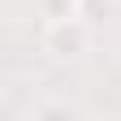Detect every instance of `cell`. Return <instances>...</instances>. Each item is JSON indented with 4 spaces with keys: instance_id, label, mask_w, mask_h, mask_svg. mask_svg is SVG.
<instances>
[{
    "instance_id": "1",
    "label": "cell",
    "mask_w": 121,
    "mask_h": 121,
    "mask_svg": "<svg viewBox=\"0 0 121 121\" xmlns=\"http://www.w3.org/2000/svg\"><path fill=\"white\" fill-rule=\"evenodd\" d=\"M86 43H91V26L82 13H65V17H52L43 26V48L52 56H78L86 52Z\"/></svg>"
}]
</instances>
